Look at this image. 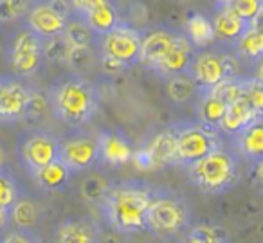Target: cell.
Here are the masks:
<instances>
[{
  "mask_svg": "<svg viewBox=\"0 0 263 243\" xmlns=\"http://www.w3.org/2000/svg\"><path fill=\"white\" fill-rule=\"evenodd\" d=\"M6 160H8V153H6V149L0 146V167L6 166Z\"/></svg>",
  "mask_w": 263,
  "mask_h": 243,
  "instance_id": "42",
  "label": "cell"
},
{
  "mask_svg": "<svg viewBox=\"0 0 263 243\" xmlns=\"http://www.w3.org/2000/svg\"><path fill=\"white\" fill-rule=\"evenodd\" d=\"M229 2H231V0H215L216 6H227Z\"/></svg>",
  "mask_w": 263,
  "mask_h": 243,
  "instance_id": "43",
  "label": "cell"
},
{
  "mask_svg": "<svg viewBox=\"0 0 263 243\" xmlns=\"http://www.w3.org/2000/svg\"><path fill=\"white\" fill-rule=\"evenodd\" d=\"M81 18L90 31L99 36V34H105L106 31H110L114 26L121 22V11H119V2H112V4H105V6H99V8L92 9L88 11L87 15L83 16H78Z\"/></svg>",
  "mask_w": 263,
  "mask_h": 243,
  "instance_id": "24",
  "label": "cell"
},
{
  "mask_svg": "<svg viewBox=\"0 0 263 243\" xmlns=\"http://www.w3.org/2000/svg\"><path fill=\"white\" fill-rule=\"evenodd\" d=\"M99 159L110 166H123L134 157V146L121 130H105L98 135Z\"/></svg>",
  "mask_w": 263,
  "mask_h": 243,
  "instance_id": "17",
  "label": "cell"
},
{
  "mask_svg": "<svg viewBox=\"0 0 263 243\" xmlns=\"http://www.w3.org/2000/svg\"><path fill=\"white\" fill-rule=\"evenodd\" d=\"M47 96L44 92L36 90V88L31 87V96H29V103H27L26 108V116L24 119H36V117H42L45 112H47Z\"/></svg>",
  "mask_w": 263,
  "mask_h": 243,
  "instance_id": "35",
  "label": "cell"
},
{
  "mask_svg": "<svg viewBox=\"0 0 263 243\" xmlns=\"http://www.w3.org/2000/svg\"><path fill=\"white\" fill-rule=\"evenodd\" d=\"M108 188H110V182L106 180L105 177H101V175L94 173V175H88V177L81 182L80 195L83 196L85 202L99 205V203H101V200L105 198Z\"/></svg>",
  "mask_w": 263,
  "mask_h": 243,
  "instance_id": "31",
  "label": "cell"
},
{
  "mask_svg": "<svg viewBox=\"0 0 263 243\" xmlns=\"http://www.w3.org/2000/svg\"><path fill=\"white\" fill-rule=\"evenodd\" d=\"M209 18H211L213 31H215V44H220L229 49L234 47L238 38L249 27V22L240 18L229 6H216L215 13Z\"/></svg>",
  "mask_w": 263,
  "mask_h": 243,
  "instance_id": "15",
  "label": "cell"
},
{
  "mask_svg": "<svg viewBox=\"0 0 263 243\" xmlns=\"http://www.w3.org/2000/svg\"><path fill=\"white\" fill-rule=\"evenodd\" d=\"M38 220H40V209L29 196L20 195L9 207V223H13L16 229H34Z\"/></svg>",
  "mask_w": 263,
  "mask_h": 243,
  "instance_id": "27",
  "label": "cell"
},
{
  "mask_svg": "<svg viewBox=\"0 0 263 243\" xmlns=\"http://www.w3.org/2000/svg\"><path fill=\"white\" fill-rule=\"evenodd\" d=\"M236 141V149L240 152L241 157L249 162H261L263 157V124L261 119L254 121L249 124L245 130H241L238 135H234Z\"/></svg>",
  "mask_w": 263,
  "mask_h": 243,
  "instance_id": "23",
  "label": "cell"
},
{
  "mask_svg": "<svg viewBox=\"0 0 263 243\" xmlns=\"http://www.w3.org/2000/svg\"><path fill=\"white\" fill-rule=\"evenodd\" d=\"M20 195H22V188L16 178L6 167H0V205L9 209Z\"/></svg>",
  "mask_w": 263,
  "mask_h": 243,
  "instance_id": "33",
  "label": "cell"
},
{
  "mask_svg": "<svg viewBox=\"0 0 263 243\" xmlns=\"http://www.w3.org/2000/svg\"><path fill=\"white\" fill-rule=\"evenodd\" d=\"M54 243H101V232L88 218H67L56 227Z\"/></svg>",
  "mask_w": 263,
  "mask_h": 243,
  "instance_id": "18",
  "label": "cell"
},
{
  "mask_svg": "<svg viewBox=\"0 0 263 243\" xmlns=\"http://www.w3.org/2000/svg\"><path fill=\"white\" fill-rule=\"evenodd\" d=\"M69 49H70V45H69V42L63 38V34L45 38L44 40V62L52 63V65H62V63H65Z\"/></svg>",
  "mask_w": 263,
  "mask_h": 243,
  "instance_id": "32",
  "label": "cell"
},
{
  "mask_svg": "<svg viewBox=\"0 0 263 243\" xmlns=\"http://www.w3.org/2000/svg\"><path fill=\"white\" fill-rule=\"evenodd\" d=\"M24 20H26V27H29L33 33H36L44 40L63 34V29H65L67 24L65 16L54 11L47 4V0H33V4L27 9Z\"/></svg>",
  "mask_w": 263,
  "mask_h": 243,
  "instance_id": "14",
  "label": "cell"
},
{
  "mask_svg": "<svg viewBox=\"0 0 263 243\" xmlns=\"http://www.w3.org/2000/svg\"><path fill=\"white\" fill-rule=\"evenodd\" d=\"M198 98H200V101H198V108H197L198 123L218 130L220 121H222L223 114H226L227 103L213 90L200 92V94H198Z\"/></svg>",
  "mask_w": 263,
  "mask_h": 243,
  "instance_id": "25",
  "label": "cell"
},
{
  "mask_svg": "<svg viewBox=\"0 0 263 243\" xmlns=\"http://www.w3.org/2000/svg\"><path fill=\"white\" fill-rule=\"evenodd\" d=\"M193 54H195V47L190 44V40H187L182 31L179 40L172 45V49H170L150 70L157 72L159 76H162V78L175 76V74H184L190 69Z\"/></svg>",
  "mask_w": 263,
  "mask_h": 243,
  "instance_id": "16",
  "label": "cell"
},
{
  "mask_svg": "<svg viewBox=\"0 0 263 243\" xmlns=\"http://www.w3.org/2000/svg\"><path fill=\"white\" fill-rule=\"evenodd\" d=\"M47 4L51 6L54 11H58L60 15H63L65 18H69L72 15V9H70L69 0H47Z\"/></svg>",
  "mask_w": 263,
  "mask_h": 243,
  "instance_id": "39",
  "label": "cell"
},
{
  "mask_svg": "<svg viewBox=\"0 0 263 243\" xmlns=\"http://www.w3.org/2000/svg\"><path fill=\"white\" fill-rule=\"evenodd\" d=\"M184 34L190 44L198 49H208L215 45V31H213L211 18L204 13L190 11L184 20Z\"/></svg>",
  "mask_w": 263,
  "mask_h": 243,
  "instance_id": "22",
  "label": "cell"
},
{
  "mask_svg": "<svg viewBox=\"0 0 263 243\" xmlns=\"http://www.w3.org/2000/svg\"><path fill=\"white\" fill-rule=\"evenodd\" d=\"M72 171L65 166L60 159L52 160L51 164L44 166L42 170L31 173L34 184L45 193H60L65 191L69 185L70 178H72Z\"/></svg>",
  "mask_w": 263,
  "mask_h": 243,
  "instance_id": "21",
  "label": "cell"
},
{
  "mask_svg": "<svg viewBox=\"0 0 263 243\" xmlns=\"http://www.w3.org/2000/svg\"><path fill=\"white\" fill-rule=\"evenodd\" d=\"M182 2H187V0H182Z\"/></svg>",
  "mask_w": 263,
  "mask_h": 243,
  "instance_id": "44",
  "label": "cell"
},
{
  "mask_svg": "<svg viewBox=\"0 0 263 243\" xmlns=\"http://www.w3.org/2000/svg\"><path fill=\"white\" fill-rule=\"evenodd\" d=\"M16 152L26 170L34 173L58 159L60 139L47 130H31L20 135Z\"/></svg>",
  "mask_w": 263,
  "mask_h": 243,
  "instance_id": "10",
  "label": "cell"
},
{
  "mask_svg": "<svg viewBox=\"0 0 263 243\" xmlns=\"http://www.w3.org/2000/svg\"><path fill=\"white\" fill-rule=\"evenodd\" d=\"M58 159L72 173H83V171L90 170L99 160L98 137L81 130V128H72L70 134L60 139Z\"/></svg>",
  "mask_w": 263,
  "mask_h": 243,
  "instance_id": "9",
  "label": "cell"
},
{
  "mask_svg": "<svg viewBox=\"0 0 263 243\" xmlns=\"http://www.w3.org/2000/svg\"><path fill=\"white\" fill-rule=\"evenodd\" d=\"M45 96L54 117L69 128L85 126L98 112V88L81 74L69 72L60 76L51 83Z\"/></svg>",
  "mask_w": 263,
  "mask_h": 243,
  "instance_id": "1",
  "label": "cell"
},
{
  "mask_svg": "<svg viewBox=\"0 0 263 243\" xmlns=\"http://www.w3.org/2000/svg\"><path fill=\"white\" fill-rule=\"evenodd\" d=\"M191 209L180 195L168 189H154L146 211V231L172 238L191 225Z\"/></svg>",
  "mask_w": 263,
  "mask_h": 243,
  "instance_id": "4",
  "label": "cell"
},
{
  "mask_svg": "<svg viewBox=\"0 0 263 243\" xmlns=\"http://www.w3.org/2000/svg\"><path fill=\"white\" fill-rule=\"evenodd\" d=\"M15 15H13L11 8H9L8 0H0V24L15 22Z\"/></svg>",
  "mask_w": 263,
  "mask_h": 243,
  "instance_id": "40",
  "label": "cell"
},
{
  "mask_svg": "<svg viewBox=\"0 0 263 243\" xmlns=\"http://www.w3.org/2000/svg\"><path fill=\"white\" fill-rule=\"evenodd\" d=\"M154 188L141 182H119L110 184L101 200L103 218L121 234H137L146 231V211Z\"/></svg>",
  "mask_w": 263,
  "mask_h": 243,
  "instance_id": "2",
  "label": "cell"
},
{
  "mask_svg": "<svg viewBox=\"0 0 263 243\" xmlns=\"http://www.w3.org/2000/svg\"><path fill=\"white\" fill-rule=\"evenodd\" d=\"M240 62L234 54L220 52L215 49H198L195 51L187 74L197 85V92H209L218 87L222 81L238 76Z\"/></svg>",
  "mask_w": 263,
  "mask_h": 243,
  "instance_id": "5",
  "label": "cell"
},
{
  "mask_svg": "<svg viewBox=\"0 0 263 243\" xmlns=\"http://www.w3.org/2000/svg\"><path fill=\"white\" fill-rule=\"evenodd\" d=\"M175 134V157L177 166H184L205 157L209 152L222 146L220 130L209 128L202 123H179L173 124Z\"/></svg>",
  "mask_w": 263,
  "mask_h": 243,
  "instance_id": "6",
  "label": "cell"
},
{
  "mask_svg": "<svg viewBox=\"0 0 263 243\" xmlns=\"http://www.w3.org/2000/svg\"><path fill=\"white\" fill-rule=\"evenodd\" d=\"M8 2H9V8H11V11L16 20L24 18L27 9H29L31 4H33V0H8Z\"/></svg>",
  "mask_w": 263,
  "mask_h": 243,
  "instance_id": "38",
  "label": "cell"
},
{
  "mask_svg": "<svg viewBox=\"0 0 263 243\" xmlns=\"http://www.w3.org/2000/svg\"><path fill=\"white\" fill-rule=\"evenodd\" d=\"M96 47L101 60L116 62L128 69L139 62L141 31L121 20L117 26L96 38Z\"/></svg>",
  "mask_w": 263,
  "mask_h": 243,
  "instance_id": "7",
  "label": "cell"
},
{
  "mask_svg": "<svg viewBox=\"0 0 263 243\" xmlns=\"http://www.w3.org/2000/svg\"><path fill=\"white\" fill-rule=\"evenodd\" d=\"M182 31L172 26H155L141 33V49H139V62L146 65L148 69L155 65L166 52L172 49V45L179 40Z\"/></svg>",
  "mask_w": 263,
  "mask_h": 243,
  "instance_id": "12",
  "label": "cell"
},
{
  "mask_svg": "<svg viewBox=\"0 0 263 243\" xmlns=\"http://www.w3.org/2000/svg\"><path fill=\"white\" fill-rule=\"evenodd\" d=\"M132 160L143 171H155L166 166H177L173 126L164 128L157 135H154L144 148L134 152Z\"/></svg>",
  "mask_w": 263,
  "mask_h": 243,
  "instance_id": "11",
  "label": "cell"
},
{
  "mask_svg": "<svg viewBox=\"0 0 263 243\" xmlns=\"http://www.w3.org/2000/svg\"><path fill=\"white\" fill-rule=\"evenodd\" d=\"M164 92L168 96L170 101L177 103V105H182V103H187L197 92V85L191 80V76L187 72L184 74H175V76L164 78Z\"/></svg>",
  "mask_w": 263,
  "mask_h": 243,
  "instance_id": "29",
  "label": "cell"
},
{
  "mask_svg": "<svg viewBox=\"0 0 263 243\" xmlns=\"http://www.w3.org/2000/svg\"><path fill=\"white\" fill-rule=\"evenodd\" d=\"M258 119H261V114L256 112L251 103L247 101V98L241 96L240 99L227 105L226 114H223L222 121H220L218 130L223 132L226 135H229V137H234V135H238L241 130H245L249 124H252Z\"/></svg>",
  "mask_w": 263,
  "mask_h": 243,
  "instance_id": "19",
  "label": "cell"
},
{
  "mask_svg": "<svg viewBox=\"0 0 263 243\" xmlns=\"http://www.w3.org/2000/svg\"><path fill=\"white\" fill-rule=\"evenodd\" d=\"M9 227V209L0 205V236L4 234Z\"/></svg>",
  "mask_w": 263,
  "mask_h": 243,
  "instance_id": "41",
  "label": "cell"
},
{
  "mask_svg": "<svg viewBox=\"0 0 263 243\" xmlns=\"http://www.w3.org/2000/svg\"><path fill=\"white\" fill-rule=\"evenodd\" d=\"M180 243H229V232L216 223H197L186 229Z\"/></svg>",
  "mask_w": 263,
  "mask_h": 243,
  "instance_id": "28",
  "label": "cell"
},
{
  "mask_svg": "<svg viewBox=\"0 0 263 243\" xmlns=\"http://www.w3.org/2000/svg\"><path fill=\"white\" fill-rule=\"evenodd\" d=\"M186 173L197 189L208 195H222L240 182V162L233 152L223 146L205 157L187 164Z\"/></svg>",
  "mask_w": 263,
  "mask_h": 243,
  "instance_id": "3",
  "label": "cell"
},
{
  "mask_svg": "<svg viewBox=\"0 0 263 243\" xmlns=\"http://www.w3.org/2000/svg\"><path fill=\"white\" fill-rule=\"evenodd\" d=\"M29 96L31 87L24 83L22 78H0V121L24 119Z\"/></svg>",
  "mask_w": 263,
  "mask_h": 243,
  "instance_id": "13",
  "label": "cell"
},
{
  "mask_svg": "<svg viewBox=\"0 0 263 243\" xmlns=\"http://www.w3.org/2000/svg\"><path fill=\"white\" fill-rule=\"evenodd\" d=\"M63 38L69 42L70 47L74 45H92L96 44V34L90 31V27L83 22L81 18H78L76 15H70L67 18L65 29H63Z\"/></svg>",
  "mask_w": 263,
  "mask_h": 243,
  "instance_id": "30",
  "label": "cell"
},
{
  "mask_svg": "<svg viewBox=\"0 0 263 243\" xmlns=\"http://www.w3.org/2000/svg\"><path fill=\"white\" fill-rule=\"evenodd\" d=\"M112 2H117V0H69L72 15H76V16H83V15H87L88 11H92V9L99 8V6H105V4H112Z\"/></svg>",
  "mask_w": 263,
  "mask_h": 243,
  "instance_id": "37",
  "label": "cell"
},
{
  "mask_svg": "<svg viewBox=\"0 0 263 243\" xmlns=\"http://www.w3.org/2000/svg\"><path fill=\"white\" fill-rule=\"evenodd\" d=\"M234 56L240 63L245 65H258L263 56V33L259 27V20L249 24L245 33L238 38L233 47Z\"/></svg>",
  "mask_w": 263,
  "mask_h": 243,
  "instance_id": "20",
  "label": "cell"
},
{
  "mask_svg": "<svg viewBox=\"0 0 263 243\" xmlns=\"http://www.w3.org/2000/svg\"><path fill=\"white\" fill-rule=\"evenodd\" d=\"M0 243H44L33 229H13L0 236Z\"/></svg>",
  "mask_w": 263,
  "mask_h": 243,
  "instance_id": "36",
  "label": "cell"
},
{
  "mask_svg": "<svg viewBox=\"0 0 263 243\" xmlns=\"http://www.w3.org/2000/svg\"><path fill=\"white\" fill-rule=\"evenodd\" d=\"M8 62L13 76L31 78L44 65V38L29 27H20L11 34L8 44Z\"/></svg>",
  "mask_w": 263,
  "mask_h": 243,
  "instance_id": "8",
  "label": "cell"
},
{
  "mask_svg": "<svg viewBox=\"0 0 263 243\" xmlns=\"http://www.w3.org/2000/svg\"><path fill=\"white\" fill-rule=\"evenodd\" d=\"M227 6H229L240 18H243L245 22H249V24L261 18V9H263L261 0H231Z\"/></svg>",
  "mask_w": 263,
  "mask_h": 243,
  "instance_id": "34",
  "label": "cell"
},
{
  "mask_svg": "<svg viewBox=\"0 0 263 243\" xmlns=\"http://www.w3.org/2000/svg\"><path fill=\"white\" fill-rule=\"evenodd\" d=\"M65 65L72 74H87L99 65V52L96 44L92 45H74L69 49Z\"/></svg>",
  "mask_w": 263,
  "mask_h": 243,
  "instance_id": "26",
  "label": "cell"
}]
</instances>
